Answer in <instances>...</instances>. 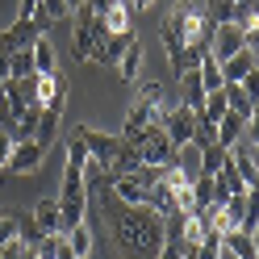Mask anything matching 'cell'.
Listing matches in <instances>:
<instances>
[{
	"instance_id": "6da1fadb",
	"label": "cell",
	"mask_w": 259,
	"mask_h": 259,
	"mask_svg": "<svg viewBox=\"0 0 259 259\" xmlns=\"http://www.w3.org/2000/svg\"><path fill=\"white\" fill-rule=\"evenodd\" d=\"M101 188H105V213L113 222V238H117L121 255L125 259H155L159 247H163V218L147 205H121L109 184H101Z\"/></svg>"
},
{
	"instance_id": "7a4b0ae2",
	"label": "cell",
	"mask_w": 259,
	"mask_h": 259,
	"mask_svg": "<svg viewBox=\"0 0 259 259\" xmlns=\"http://www.w3.org/2000/svg\"><path fill=\"white\" fill-rule=\"evenodd\" d=\"M105 29L101 21H96V13L84 5V9H75V34H71V51L79 63H105Z\"/></svg>"
},
{
	"instance_id": "3957f363",
	"label": "cell",
	"mask_w": 259,
	"mask_h": 259,
	"mask_svg": "<svg viewBox=\"0 0 259 259\" xmlns=\"http://www.w3.org/2000/svg\"><path fill=\"white\" fill-rule=\"evenodd\" d=\"M130 147H138V155H142V163H147V167H167V163L180 159V151H176L171 138L163 134V125H151L147 134H142L138 142H130Z\"/></svg>"
},
{
	"instance_id": "277c9868",
	"label": "cell",
	"mask_w": 259,
	"mask_h": 259,
	"mask_svg": "<svg viewBox=\"0 0 259 259\" xmlns=\"http://www.w3.org/2000/svg\"><path fill=\"white\" fill-rule=\"evenodd\" d=\"M79 138H84V147H88V155H92V163H101L105 171L113 167V159H117L121 147H125V138H121V134H105V130H88V125H79Z\"/></svg>"
},
{
	"instance_id": "5b68a950",
	"label": "cell",
	"mask_w": 259,
	"mask_h": 259,
	"mask_svg": "<svg viewBox=\"0 0 259 259\" xmlns=\"http://www.w3.org/2000/svg\"><path fill=\"white\" fill-rule=\"evenodd\" d=\"M192 130H197V113L176 101V105L163 113V134L171 138V147L180 151V147H188V142H192Z\"/></svg>"
},
{
	"instance_id": "8992f818",
	"label": "cell",
	"mask_w": 259,
	"mask_h": 259,
	"mask_svg": "<svg viewBox=\"0 0 259 259\" xmlns=\"http://www.w3.org/2000/svg\"><path fill=\"white\" fill-rule=\"evenodd\" d=\"M34 109H67V75L59 67L38 75V92H34Z\"/></svg>"
},
{
	"instance_id": "52a82bcc",
	"label": "cell",
	"mask_w": 259,
	"mask_h": 259,
	"mask_svg": "<svg viewBox=\"0 0 259 259\" xmlns=\"http://www.w3.org/2000/svg\"><path fill=\"white\" fill-rule=\"evenodd\" d=\"M38 38H42L38 17H34V21H21V17H17L9 29H0V51H5V55H13V51H29Z\"/></svg>"
},
{
	"instance_id": "ba28073f",
	"label": "cell",
	"mask_w": 259,
	"mask_h": 259,
	"mask_svg": "<svg viewBox=\"0 0 259 259\" xmlns=\"http://www.w3.org/2000/svg\"><path fill=\"white\" fill-rule=\"evenodd\" d=\"M42 159H46V151L38 147L34 138H25V142H17V147H13L5 171H13V176H34V171H42Z\"/></svg>"
},
{
	"instance_id": "9c48e42d",
	"label": "cell",
	"mask_w": 259,
	"mask_h": 259,
	"mask_svg": "<svg viewBox=\"0 0 259 259\" xmlns=\"http://www.w3.org/2000/svg\"><path fill=\"white\" fill-rule=\"evenodd\" d=\"M238 51H247V34H242L238 25H218L209 55H213L218 63H226V59H230V55H238Z\"/></svg>"
},
{
	"instance_id": "30bf717a",
	"label": "cell",
	"mask_w": 259,
	"mask_h": 259,
	"mask_svg": "<svg viewBox=\"0 0 259 259\" xmlns=\"http://www.w3.org/2000/svg\"><path fill=\"white\" fill-rule=\"evenodd\" d=\"M96 21H101L105 34H130V29H134V5H130V0H113Z\"/></svg>"
},
{
	"instance_id": "8fae6325",
	"label": "cell",
	"mask_w": 259,
	"mask_h": 259,
	"mask_svg": "<svg viewBox=\"0 0 259 259\" xmlns=\"http://www.w3.org/2000/svg\"><path fill=\"white\" fill-rule=\"evenodd\" d=\"M34 222L42 234H63V213H59V197H42L34 205Z\"/></svg>"
},
{
	"instance_id": "7c38bea8",
	"label": "cell",
	"mask_w": 259,
	"mask_h": 259,
	"mask_svg": "<svg viewBox=\"0 0 259 259\" xmlns=\"http://www.w3.org/2000/svg\"><path fill=\"white\" fill-rule=\"evenodd\" d=\"M259 251H255V238L247 234V230H230L222 238V259H255Z\"/></svg>"
},
{
	"instance_id": "4fadbf2b",
	"label": "cell",
	"mask_w": 259,
	"mask_h": 259,
	"mask_svg": "<svg viewBox=\"0 0 259 259\" xmlns=\"http://www.w3.org/2000/svg\"><path fill=\"white\" fill-rule=\"evenodd\" d=\"M255 63H259V59H255L251 51H238V55H230V59L222 63V79H226V84H242Z\"/></svg>"
},
{
	"instance_id": "5bb4252c",
	"label": "cell",
	"mask_w": 259,
	"mask_h": 259,
	"mask_svg": "<svg viewBox=\"0 0 259 259\" xmlns=\"http://www.w3.org/2000/svg\"><path fill=\"white\" fill-rule=\"evenodd\" d=\"M142 59H147V55H142V42L134 38V42L125 46V55L117 59V75L125 79V84H138V71H142Z\"/></svg>"
},
{
	"instance_id": "9a60e30c",
	"label": "cell",
	"mask_w": 259,
	"mask_h": 259,
	"mask_svg": "<svg viewBox=\"0 0 259 259\" xmlns=\"http://www.w3.org/2000/svg\"><path fill=\"white\" fill-rule=\"evenodd\" d=\"M180 105H188L192 113H201L205 88H201V75H197V71H184V75H180Z\"/></svg>"
},
{
	"instance_id": "2e32d148",
	"label": "cell",
	"mask_w": 259,
	"mask_h": 259,
	"mask_svg": "<svg viewBox=\"0 0 259 259\" xmlns=\"http://www.w3.org/2000/svg\"><path fill=\"white\" fill-rule=\"evenodd\" d=\"M147 209H155L159 218H167V213H176V192L163 184V180H155L151 188H147Z\"/></svg>"
},
{
	"instance_id": "e0dca14e",
	"label": "cell",
	"mask_w": 259,
	"mask_h": 259,
	"mask_svg": "<svg viewBox=\"0 0 259 259\" xmlns=\"http://www.w3.org/2000/svg\"><path fill=\"white\" fill-rule=\"evenodd\" d=\"M59 121H63V109H42L38 134H34V142H38L42 151H51V142H55V134H59Z\"/></svg>"
},
{
	"instance_id": "ac0fdd59",
	"label": "cell",
	"mask_w": 259,
	"mask_h": 259,
	"mask_svg": "<svg viewBox=\"0 0 259 259\" xmlns=\"http://www.w3.org/2000/svg\"><path fill=\"white\" fill-rule=\"evenodd\" d=\"M242 134H247V121H242L238 113H226V117L218 121V147H226V151H230Z\"/></svg>"
},
{
	"instance_id": "d6986e66",
	"label": "cell",
	"mask_w": 259,
	"mask_h": 259,
	"mask_svg": "<svg viewBox=\"0 0 259 259\" xmlns=\"http://www.w3.org/2000/svg\"><path fill=\"white\" fill-rule=\"evenodd\" d=\"M222 92H226V105H230V113H238L242 121H251V113H255V101H251L247 92H242V84H226Z\"/></svg>"
},
{
	"instance_id": "ffe728a7",
	"label": "cell",
	"mask_w": 259,
	"mask_h": 259,
	"mask_svg": "<svg viewBox=\"0 0 259 259\" xmlns=\"http://www.w3.org/2000/svg\"><path fill=\"white\" fill-rule=\"evenodd\" d=\"M234 25L242 34L259 29V0H234Z\"/></svg>"
},
{
	"instance_id": "44dd1931",
	"label": "cell",
	"mask_w": 259,
	"mask_h": 259,
	"mask_svg": "<svg viewBox=\"0 0 259 259\" xmlns=\"http://www.w3.org/2000/svg\"><path fill=\"white\" fill-rule=\"evenodd\" d=\"M197 75H201V88H205V92H222V88H226V79H222V63H218L213 55H205V63L197 67Z\"/></svg>"
},
{
	"instance_id": "7402d4cb",
	"label": "cell",
	"mask_w": 259,
	"mask_h": 259,
	"mask_svg": "<svg viewBox=\"0 0 259 259\" xmlns=\"http://www.w3.org/2000/svg\"><path fill=\"white\" fill-rule=\"evenodd\" d=\"M29 75H38L34 51H13L9 55V79H29Z\"/></svg>"
},
{
	"instance_id": "603a6c76",
	"label": "cell",
	"mask_w": 259,
	"mask_h": 259,
	"mask_svg": "<svg viewBox=\"0 0 259 259\" xmlns=\"http://www.w3.org/2000/svg\"><path fill=\"white\" fill-rule=\"evenodd\" d=\"M226 159H230V151H226V147H218V142H213V147H205L201 159H197V163H201V176H218V171L226 167Z\"/></svg>"
},
{
	"instance_id": "cb8c5ba5",
	"label": "cell",
	"mask_w": 259,
	"mask_h": 259,
	"mask_svg": "<svg viewBox=\"0 0 259 259\" xmlns=\"http://www.w3.org/2000/svg\"><path fill=\"white\" fill-rule=\"evenodd\" d=\"M63 238H67V247L75 251V259H88L92 255V230H88V226H71Z\"/></svg>"
},
{
	"instance_id": "d4e9b609",
	"label": "cell",
	"mask_w": 259,
	"mask_h": 259,
	"mask_svg": "<svg viewBox=\"0 0 259 259\" xmlns=\"http://www.w3.org/2000/svg\"><path fill=\"white\" fill-rule=\"evenodd\" d=\"M201 9L213 25H234V0H205Z\"/></svg>"
},
{
	"instance_id": "484cf974",
	"label": "cell",
	"mask_w": 259,
	"mask_h": 259,
	"mask_svg": "<svg viewBox=\"0 0 259 259\" xmlns=\"http://www.w3.org/2000/svg\"><path fill=\"white\" fill-rule=\"evenodd\" d=\"M218 142V121H209V117H201L197 113V130H192V147L197 151H205V147H213Z\"/></svg>"
},
{
	"instance_id": "4316f807",
	"label": "cell",
	"mask_w": 259,
	"mask_h": 259,
	"mask_svg": "<svg viewBox=\"0 0 259 259\" xmlns=\"http://www.w3.org/2000/svg\"><path fill=\"white\" fill-rule=\"evenodd\" d=\"M29 51H34V67H38V75H46V71H55V67H59V63H55V46L46 42V38H38Z\"/></svg>"
},
{
	"instance_id": "83f0119b",
	"label": "cell",
	"mask_w": 259,
	"mask_h": 259,
	"mask_svg": "<svg viewBox=\"0 0 259 259\" xmlns=\"http://www.w3.org/2000/svg\"><path fill=\"white\" fill-rule=\"evenodd\" d=\"M226 113H230V105H226V92H205V105H201V117H209V121H222Z\"/></svg>"
},
{
	"instance_id": "f1b7e54d",
	"label": "cell",
	"mask_w": 259,
	"mask_h": 259,
	"mask_svg": "<svg viewBox=\"0 0 259 259\" xmlns=\"http://www.w3.org/2000/svg\"><path fill=\"white\" fill-rule=\"evenodd\" d=\"M88 163H92V155H88V147H84V138L75 134V138L67 142V167H79V171H84Z\"/></svg>"
},
{
	"instance_id": "f546056e",
	"label": "cell",
	"mask_w": 259,
	"mask_h": 259,
	"mask_svg": "<svg viewBox=\"0 0 259 259\" xmlns=\"http://www.w3.org/2000/svg\"><path fill=\"white\" fill-rule=\"evenodd\" d=\"M130 42H134V34H109V38H105V63H117V59L125 55Z\"/></svg>"
},
{
	"instance_id": "4dcf8cb0",
	"label": "cell",
	"mask_w": 259,
	"mask_h": 259,
	"mask_svg": "<svg viewBox=\"0 0 259 259\" xmlns=\"http://www.w3.org/2000/svg\"><path fill=\"white\" fill-rule=\"evenodd\" d=\"M17 238L25 242V247H38V238H42V230H38V222H34V213H25V218H17Z\"/></svg>"
},
{
	"instance_id": "1f68e13d",
	"label": "cell",
	"mask_w": 259,
	"mask_h": 259,
	"mask_svg": "<svg viewBox=\"0 0 259 259\" xmlns=\"http://www.w3.org/2000/svg\"><path fill=\"white\" fill-rule=\"evenodd\" d=\"M42 17L46 21H63V17H71V5L67 0H42Z\"/></svg>"
},
{
	"instance_id": "d6a6232c",
	"label": "cell",
	"mask_w": 259,
	"mask_h": 259,
	"mask_svg": "<svg viewBox=\"0 0 259 259\" xmlns=\"http://www.w3.org/2000/svg\"><path fill=\"white\" fill-rule=\"evenodd\" d=\"M13 238H17V218H13V213H5V218H0V251H5Z\"/></svg>"
},
{
	"instance_id": "836d02e7",
	"label": "cell",
	"mask_w": 259,
	"mask_h": 259,
	"mask_svg": "<svg viewBox=\"0 0 259 259\" xmlns=\"http://www.w3.org/2000/svg\"><path fill=\"white\" fill-rule=\"evenodd\" d=\"M242 92H247L251 96V101L259 105V63H255V67L247 71V79H242Z\"/></svg>"
},
{
	"instance_id": "e575fe53",
	"label": "cell",
	"mask_w": 259,
	"mask_h": 259,
	"mask_svg": "<svg viewBox=\"0 0 259 259\" xmlns=\"http://www.w3.org/2000/svg\"><path fill=\"white\" fill-rule=\"evenodd\" d=\"M13 147H17V138H13V134H5V130H0V171L9 167V155H13Z\"/></svg>"
},
{
	"instance_id": "d590c367",
	"label": "cell",
	"mask_w": 259,
	"mask_h": 259,
	"mask_svg": "<svg viewBox=\"0 0 259 259\" xmlns=\"http://www.w3.org/2000/svg\"><path fill=\"white\" fill-rule=\"evenodd\" d=\"M17 17H21V21H34V17H42V0H21Z\"/></svg>"
},
{
	"instance_id": "8d00e7d4",
	"label": "cell",
	"mask_w": 259,
	"mask_h": 259,
	"mask_svg": "<svg viewBox=\"0 0 259 259\" xmlns=\"http://www.w3.org/2000/svg\"><path fill=\"white\" fill-rule=\"evenodd\" d=\"M21 255H25V242H21V238H13L9 247L0 251V259H21Z\"/></svg>"
},
{
	"instance_id": "74e56055",
	"label": "cell",
	"mask_w": 259,
	"mask_h": 259,
	"mask_svg": "<svg viewBox=\"0 0 259 259\" xmlns=\"http://www.w3.org/2000/svg\"><path fill=\"white\" fill-rule=\"evenodd\" d=\"M155 259H184V251L176 247V242H163V247H159V255Z\"/></svg>"
},
{
	"instance_id": "f35d334b",
	"label": "cell",
	"mask_w": 259,
	"mask_h": 259,
	"mask_svg": "<svg viewBox=\"0 0 259 259\" xmlns=\"http://www.w3.org/2000/svg\"><path fill=\"white\" fill-rule=\"evenodd\" d=\"M55 259H75V251L67 247V238H63V242H59V251H55Z\"/></svg>"
},
{
	"instance_id": "ab89813d",
	"label": "cell",
	"mask_w": 259,
	"mask_h": 259,
	"mask_svg": "<svg viewBox=\"0 0 259 259\" xmlns=\"http://www.w3.org/2000/svg\"><path fill=\"white\" fill-rule=\"evenodd\" d=\"M109 5H113V0H88V9H92V13H96V17H101V13H105V9H109Z\"/></svg>"
},
{
	"instance_id": "60d3db41",
	"label": "cell",
	"mask_w": 259,
	"mask_h": 259,
	"mask_svg": "<svg viewBox=\"0 0 259 259\" xmlns=\"http://www.w3.org/2000/svg\"><path fill=\"white\" fill-rule=\"evenodd\" d=\"M5 79H9V55L0 51V84H5Z\"/></svg>"
},
{
	"instance_id": "b9f144b4",
	"label": "cell",
	"mask_w": 259,
	"mask_h": 259,
	"mask_svg": "<svg viewBox=\"0 0 259 259\" xmlns=\"http://www.w3.org/2000/svg\"><path fill=\"white\" fill-rule=\"evenodd\" d=\"M21 259H42V255H38L34 247H25V255H21Z\"/></svg>"
},
{
	"instance_id": "7bdbcfd3",
	"label": "cell",
	"mask_w": 259,
	"mask_h": 259,
	"mask_svg": "<svg viewBox=\"0 0 259 259\" xmlns=\"http://www.w3.org/2000/svg\"><path fill=\"white\" fill-rule=\"evenodd\" d=\"M67 5H71V13H75V9H84V5H88V0H67Z\"/></svg>"
},
{
	"instance_id": "ee69618b",
	"label": "cell",
	"mask_w": 259,
	"mask_h": 259,
	"mask_svg": "<svg viewBox=\"0 0 259 259\" xmlns=\"http://www.w3.org/2000/svg\"><path fill=\"white\" fill-rule=\"evenodd\" d=\"M0 218H5V213H0Z\"/></svg>"
},
{
	"instance_id": "f6af8a7d",
	"label": "cell",
	"mask_w": 259,
	"mask_h": 259,
	"mask_svg": "<svg viewBox=\"0 0 259 259\" xmlns=\"http://www.w3.org/2000/svg\"><path fill=\"white\" fill-rule=\"evenodd\" d=\"M255 259H259V255H255Z\"/></svg>"
}]
</instances>
